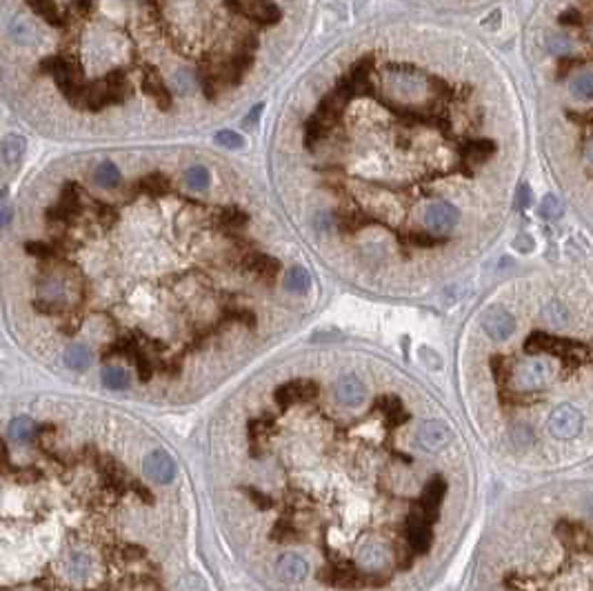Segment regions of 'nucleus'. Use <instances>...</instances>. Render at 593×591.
I'll list each match as a JSON object with an SVG mask.
<instances>
[{
	"instance_id": "1",
	"label": "nucleus",
	"mask_w": 593,
	"mask_h": 591,
	"mask_svg": "<svg viewBox=\"0 0 593 591\" xmlns=\"http://www.w3.org/2000/svg\"><path fill=\"white\" fill-rule=\"evenodd\" d=\"M527 354H551L565 360H578V362H587L591 356V349L582 342H573V340H565V338H553L549 334H531L527 345H525Z\"/></svg>"
},
{
	"instance_id": "2",
	"label": "nucleus",
	"mask_w": 593,
	"mask_h": 591,
	"mask_svg": "<svg viewBox=\"0 0 593 591\" xmlns=\"http://www.w3.org/2000/svg\"><path fill=\"white\" fill-rule=\"evenodd\" d=\"M582 424H584L582 414L573 407V404L565 402L551 412L547 427H549L551 436L560 438V440H569V438H576L582 432Z\"/></svg>"
},
{
	"instance_id": "3",
	"label": "nucleus",
	"mask_w": 593,
	"mask_h": 591,
	"mask_svg": "<svg viewBox=\"0 0 593 591\" xmlns=\"http://www.w3.org/2000/svg\"><path fill=\"white\" fill-rule=\"evenodd\" d=\"M227 7L233 14L247 16L261 25H275V23H280V18H283L280 7H278L273 0H227Z\"/></svg>"
},
{
	"instance_id": "4",
	"label": "nucleus",
	"mask_w": 593,
	"mask_h": 591,
	"mask_svg": "<svg viewBox=\"0 0 593 591\" xmlns=\"http://www.w3.org/2000/svg\"><path fill=\"white\" fill-rule=\"evenodd\" d=\"M83 209V202H80V192L78 187L73 182H69L67 187L63 189L58 202L47 211V223H53V225H69L73 223V220L78 218Z\"/></svg>"
},
{
	"instance_id": "5",
	"label": "nucleus",
	"mask_w": 593,
	"mask_h": 591,
	"mask_svg": "<svg viewBox=\"0 0 593 591\" xmlns=\"http://www.w3.org/2000/svg\"><path fill=\"white\" fill-rule=\"evenodd\" d=\"M451 440L453 434L449 424H444L442 420H424L416 432V442L424 451H442L451 445Z\"/></svg>"
},
{
	"instance_id": "6",
	"label": "nucleus",
	"mask_w": 593,
	"mask_h": 591,
	"mask_svg": "<svg viewBox=\"0 0 593 591\" xmlns=\"http://www.w3.org/2000/svg\"><path fill=\"white\" fill-rule=\"evenodd\" d=\"M424 87H427V76H422L418 71H396L392 78H389V94L398 100H414L418 98Z\"/></svg>"
},
{
	"instance_id": "7",
	"label": "nucleus",
	"mask_w": 593,
	"mask_h": 591,
	"mask_svg": "<svg viewBox=\"0 0 593 591\" xmlns=\"http://www.w3.org/2000/svg\"><path fill=\"white\" fill-rule=\"evenodd\" d=\"M374 65H376L374 53H364V56H360L354 63V67H351V71L347 73V76H342L347 89L351 91V96H354V98L367 96L369 91H372V83H369V76H372Z\"/></svg>"
},
{
	"instance_id": "8",
	"label": "nucleus",
	"mask_w": 593,
	"mask_h": 591,
	"mask_svg": "<svg viewBox=\"0 0 593 591\" xmlns=\"http://www.w3.org/2000/svg\"><path fill=\"white\" fill-rule=\"evenodd\" d=\"M458 220H460L458 207L447 200L431 202V205L424 207V214H422V223L434 231H449L458 225Z\"/></svg>"
},
{
	"instance_id": "9",
	"label": "nucleus",
	"mask_w": 593,
	"mask_h": 591,
	"mask_svg": "<svg viewBox=\"0 0 593 591\" xmlns=\"http://www.w3.org/2000/svg\"><path fill=\"white\" fill-rule=\"evenodd\" d=\"M483 329L491 340L503 342L515 331V318L503 307H491L483 313Z\"/></svg>"
},
{
	"instance_id": "10",
	"label": "nucleus",
	"mask_w": 593,
	"mask_h": 591,
	"mask_svg": "<svg viewBox=\"0 0 593 591\" xmlns=\"http://www.w3.org/2000/svg\"><path fill=\"white\" fill-rule=\"evenodd\" d=\"M549 380H551V367H549V362L538 360V358L520 365L515 372V385L525 392L540 389V387H545Z\"/></svg>"
},
{
	"instance_id": "11",
	"label": "nucleus",
	"mask_w": 593,
	"mask_h": 591,
	"mask_svg": "<svg viewBox=\"0 0 593 591\" xmlns=\"http://www.w3.org/2000/svg\"><path fill=\"white\" fill-rule=\"evenodd\" d=\"M142 471L147 474V478H152L154 483L167 485L176 478V463L167 451L156 449L142 460Z\"/></svg>"
},
{
	"instance_id": "12",
	"label": "nucleus",
	"mask_w": 593,
	"mask_h": 591,
	"mask_svg": "<svg viewBox=\"0 0 593 591\" xmlns=\"http://www.w3.org/2000/svg\"><path fill=\"white\" fill-rule=\"evenodd\" d=\"M333 396L342 407H360L367 398V387L358 376H342L333 385Z\"/></svg>"
},
{
	"instance_id": "13",
	"label": "nucleus",
	"mask_w": 593,
	"mask_h": 591,
	"mask_svg": "<svg viewBox=\"0 0 593 591\" xmlns=\"http://www.w3.org/2000/svg\"><path fill=\"white\" fill-rule=\"evenodd\" d=\"M240 265H243L245 271H251L253 276H258V278H273V276L280 271V263L275 261V258L263 253V251H258V249H247L243 253V261H240Z\"/></svg>"
},
{
	"instance_id": "14",
	"label": "nucleus",
	"mask_w": 593,
	"mask_h": 591,
	"mask_svg": "<svg viewBox=\"0 0 593 591\" xmlns=\"http://www.w3.org/2000/svg\"><path fill=\"white\" fill-rule=\"evenodd\" d=\"M140 89L145 96H149L158 107L162 109H169L172 107V94H169V87H167L160 78V73L152 67H147L142 71V80H140Z\"/></svg>"
},
{
	"instance_id": "15",
	"label": "nucleus",
	"mask_w": 593,
	"mask_h": 591,
	"mask_svg": "<svg viewBox=\"0 0 593 591\" xmlns=\"http://www.w3.org/2000/svg\"><path fill=\"white\" fill-rule=\"evenodd\" d=\"M275 574L287 582H300L309 574V563L298 553H285L275 563Z\"/></svg>"
},
{
	"instance_id": "16",
	"label": "nucleus",
	"mask_w": 593,
	"mask_h": 591,
	"mask_svg": "<svg viewBox=\"0 0 593 591\" xmlns=\"http://www.w3.org/2000/svg\"><path fill=\"white\" fill-rule=\"evenodd\" d=\"M444 491H447V485H444V480L440 476L429 480V485L424 487V491H422L420 507L427 511L431 518H436V516H438V509H440V503H442V498H444Z\"/></svg>"
},
{
	"instance_id": "17",
	"label": "nucleus",
	"mask_w": 593,
	"mask_h": 591,
	"mask_svg": "<svg viewBox=\"0 0 593 591\" xmlns=\"http://www.w3.org/2000/svg\"><path fill=\"white\" fill-rule=\"evenodd\" d=\"M331 218H333V223H336L340 234H356L364 225L372 223V218L364 216L362 211H345L342 209V211H336Z\"/></svg>"
},
{
	"instance_id": "18",
	"label": "nucleus",
	"mask_w": 593,
	"mask_h": 591,
	"mask_svg": "<svg viewBox=\"0 0 593 591\" xmlns=\"http://www.w3.org/2000/svg\"><path fill=\"white\" fill-rule=\"evenodd\" d=\"M493 152H495V145H493V140H487V138L469 140V142L462 145V150H460L462 158H465L467 162H471V164L487 160Z\"/></svg>"
},
{
	"instance_id": "19",
	"label": "nucleus",
	"mask_w": 593,
	"mask_h": 591,
	"mask_svg": "<svg viewBox=\"0 0 593 591\" xmlns=\"http://www.w3.org/2000/svg\"><path fill=\"white\" fill-rule=\"evenodd\" d=\"M214 220H216V225H218L222 231H227V234L231 236V234H236L240 227L247 225L249 216H247V211L238 209V207H227V209L218 211Z\"/></svg>"
},
{
	"instance_id": "20",
	"label": "nucleus",
	"mask_w": 593,
	"mask_h": 591,
	"mask_svg": "<svg viewBox=\"0 0 593 591\" xmlns=\"http://www.w3.org/2000/svg\"><path fill=\"white\" fill-rule=\"evenodd\" d=\"M9 33H11V38H14L18 45H23V47H31V45L38 43V31H36L33 25H31L29 21H25L23 16L11 18Z\"/></svg>"
},
{
	"instance_id": "21",
	"label": "nucleus",
	"mask_w": 593,
	"mask_h": 591,
	"mask_svg": "<svg viewBox=\"0 0 593 591\" xmlns=\"http://www.w3.org/2000/svg\"><path fill=\"white\" fill-rule=\"evenodd\" d=\"M0 154H3V162L5 167H14V164L23 158L25 154V138L18 134H9L3 140V147H0Z\"/></svg>"
},
{
	"instance_id": "22",
	"label": "nucleus",
	"mask_w": 593,
	"mask_h": 591,
	"mask_svg": "<svg viewBox=\"0 0 593 591\" xmlns=\"http://www.w3.org/2000/svg\"><path fill=\"white\" fill-rule=\"evenodd\" d=\"M138 189L149 196H164L172 192V180L164 174H149L138 180Z\"/></svg>"
},
{
	"instance_id": "23",
	"label": "nucleus",
	"mask_w": 593,
	"mask_h": 591,
	"mask_svg": "<svg viewBox=\"0 0 593 591\" xmlns=\"http://www.w3.org/2000/svg\"><path fill=\"white\" fill-rule=\"evenodd\" d=\"M329 132H331V129L327 125H322L316 116H311L305 122V147H307L309 152H313L329 136Z\"/></svg>"
},
{
	"instance_id": "24",
	"label": "nucleus",
	"mask_w": 593,
	"mask_h": 591,
	"mask_svg": "<svg viewBox=\"0 0 593 591\" xmlns=\"http://www.w3.org/2000/svg\"><path fill=\"white\" fill-rule=\"evenodd\" d=\"M94 180L103 189H114V187H118V182H120V169L111 160H105L96 167Z\"/></svg>"
},
{
	"instance_id": "25",
	"label": "nucleus",
	"mask_w": 593,
	"mask_h": 591,
	"mask_svg": "<svg viewBox=\"0 0 593 591\" xmlns=\"http://www.w3.org/2000/svg\"><path fill=\"white\" fill-rule=\"evenodd\" d=\"M285 287L291 293H305L311 287V276L305 267H291L285 273Z\"/></svg>"
},
{
	"instance_id": "26",
	"label": "nucleus",
	"mask_w": 593,
	"mask_h": 591,
	"mask_svg": "<svg viewBox=\"0 0 593 591\" xmlns=\"http://www.w3.org/2000/svg\"><path fill=\"white\" fill-rule=\"evenodd\" d=\"M91 362V352L87 345L73 342L65 349V365L71 369H85Z\"/></svg>"
},
{
	"instance_id": "27",
	"label": "nucleus",
	"mask_w": 593,
	"mask_h": 591,
	"mask_svg": "<svg viewBox=\"0 0 593 591\" xmlns=\"http://www.w3.org/2000/svg\"><path fill=\"white\" fill-rule=\"evenodd\" d=\"M9 438L11 440H18V442H29L33 436H36V424L31 418L27 416H21V418H14L9 422Z\"/></svg>"
},
{
	"instance_id": "28",
	"label": "nucleus",
	"mask_w": 593,
	"mask_h": 591,
	"mask_svg": "<svg viewBox=\"0 0 593 591\" xmlns=\"http://www.w3.org/2000/svg\"><path fill=\"white\" fill-rule=\"evenodd\" d=\"M29 5H31V9H33L36 14L43 16L49 25H53V27H65L67 21L58 14V9H56L53 0H29Z\"/></svg>"
},
{
	"instance_id": "29",
	"label": "nucleus",
	"mask_w": 593,
	"mask_h": 591,
	"mask_svg": "<svg viewBox=\"0 0 593 591\" xmlns=\"http://www.w3.org/2000/svg\"><path fill=\"white\" fill-rule=\"evenodd\" d=\"M571 94L578 100H593V71H580L571 83Z\"/></svg>"
},
{
	"instance_id": "30",
	"label": "nucleus",
	"mask_w": 593,
	"mask_h": 591,
	"mask_svg": "<svg viewBox=\"0 0 593 591\" xmlns=\"http://www.w3.org/2000/svg\"><path fill=\"white\" fill-rule=\"evenodd\" d=\"M402 243H404V245H411V247H422V249H427V247L442 245L444 240H442V238H434V236H431V234H427V231L414 229V231H409V234H404V236H402Z\"/></svg>"
},
{
	"instance_id": "31",
	"label": "nucleus",
	"mask_w": 593,
	"mask_h": 591,
	"mask_svg": "<svg viewBox=\"0 0 593 591\" xmlns=\"http://www.w3.org/2000/svg\"><path fill=\"white\" fill-rule=\"evenodd\" d=\"M103 382L109 389H125L129 387V372H125L122 367H107L103 372Z\"/></svg>"
},
{
	"instance_id": "32",
	"label": "nucleus",
	"mask_w": 593,
	"mask_h": 591,
	"mask_svg": "<svg viewBox=\"0 0 593 591\" xmlns=\"http://www.w3.org/2000/svg\"><path fill=\"white\" fill-rule=\"evenodd\" d=\"M562 211H565V207H562V200H560L558 196L549 194V196H545V198L540 200L538 214H540L545 220H558V218L562 216Z\"/></svg>"
},
{
	"instance_id": "33",
	"label": "nucleus",
	"mask_w": 593,
	"mask_h": 591,
	"mask_svg": "<svg viewBox=\"0 0 593 591\" xmlns=\"http://www.w3.org/2000/svg\"><path fill=\"white\" fill-rule=\"evenodd\" d=\"M184 180H187L189 189H194V192H205V189L209 187V172H207L205 167H200V164H196V167H191V169L187 172Z\"/></svg>"
},
{
	"instance_id": "34",
	"label": "nucleus",
	"mask_w": 593,
	"mask_h": 591,
	"mask_svg": "<svg viewBox=\"0 0 593 591\" xmlns=\"http://www.w3.org/2000/svg\"><path fill=\"white\" fill-rule=\"evenodd\" d=\"M545 318L551 323V325H567L569 323V311L562 303H549L545 307Z\"/></svg>"
},
{
	"instance_id": "35",
	"label": "nucleus",
	"mask_w": 593,
	"mask_h": 591,
	"mask_svg": "<svg viewBox=\"0 0 593 591\" xmlns=\"http://www.w3.org/2000/svg\"><path fill=\"white\" fill-rule=\"evenodd\" d=\"M547 47L551 53H555V56H565V53L571 51V41L562 33H551L547 38Z\"/></svg>"
},
{
	"instance_id": "36",
	"label": "nucleus",
	"mask_w": 593,
	"mask_h": 591,
	"mask_svg": "<svg viewBox=\"0 0 593 591\" xmlns=\"http://www.w3.org/2000/svg\"><path fill=\"white\" fill-rule=\"evenodd\" d=\"M216 142L222 147H229V150H238V147H243V138L236 132H229V129H222V132L216 134Z\"/></svg>"
},
{
	"instance_id": "37",
	"label": "nucleus",
	"mask_w": 593,
	"mask_h": 591,
	"mask_svg": "<svg viewBox=\"0 0 593 591\" xmlns=\"http://www.w3.org/2000/svg\"><path fill=\"white\" fill-rule=\"evenodd\" d=\"M511 438H513V442L518 447H529L533 442V432L529 427H525V424H520V427H513Z\"/></svg>"
},
{
	"instance_id": "38",
	"label": "nucleus",
	"mask_w": 593,
	"mask_h": 591,
	"mask_svg": "<svg viewBox=\"0 0 593 591\" xmlns=\"http://www.w3.org/2000/svg\"><path fill=\"white\" fill-rule=\"evenodd\" d=\"M529 205H531V189H529V184H520V187H518V194H515V207L527 209Z\"/></svg>"
},
{
	"instance_id": "39",
	"label": "nucleus",
	"mask_w": 593,
	"mask_h": 591,
	"mask_svg": "<svg viewBox=\"0 0 593 591\" xmlns=\"http://www.w3.org/2000/svg\"><path fill=\"white\" fill-rule=\"evenodd\" d=\"M174 85H176V89L182 91V94H187L189 87H194V80L187 71H178V73H174Z\"/></svg>"
},
{
	"instance_id": "40",
	"label": "nucleus",
	"mask_w": 593,
	"mask_h": 591,
	"mask_svg": "<svg viewBox=\"0 0 593 591\" xmlns=\"http://www.w3.org/2000/svg\"><path fill=\"white\" fill-rule=\"evenodd\" d=\"M560 23H562V25H580L582 18H580L578 11H565V14L560 16Z\"/></svg>"
},
{
	"instance_id": "41",
	"label": "nucleus",
	"mask_w": 593,
	"mask_h": 591,
	"mask_svg": "<svg viewBox=\"0 0 593 591\" xmlns=\"http://www.w3.org/2000/svg\"><path fill=\"white\" fill-rule=\"evenodd\" d=\"M71 3H73V9L85 16V14H89L91 5H94V0H71Z\"/></svg>"
},
{
	"instance_id": "42",
	"label": "nucleus",
	"mask_w": 593,
	"mask_h": 591,
	"mask_svg": "<svg viewBox=\"0 0 593 591\" xmlns=\"http://www.w3.org/2000/svg\"><path fill=\"white\" fill-rule=\"evenodd\" d=\"M515 247H518V249H523V251H529V249L533 247V240H531L529 236H525V234H523V236H518V238H515Z\"/></svg>"
},
{
	"instance_id": "43",
	"label": "nucleus",
	"mask_w": 593,
	"mask_h": 591,
	"mask_svg": "<svg viewBox=\"0 0 593 591\" xmlns=\"http://www.w3.org/2000/svg\"><path fill=\"white\" fill-rule=\"evenodd\" d=\"M261 112H263V105H256V107L251 109V114L245 118V125H253V122H256V118L261 116Z\"/></svg>"
},
{
	"instance_id": "44",
	"label": "nucleus",
	"mask_w": 593,
	"mask_h": 591,
	"mask_svg": "<svg viewBox=\"0 0 593 591\" xmlns=\"http://www.w3.org/2000/svg\"><path fill=\"white\" fill-rule=\"evenodd\" d=\"M329 214H325V211H320L318 216H316V227H320V229H327L329 227Z\"/></svg>"
},
{
	"instance_id": "45",
	"label": "nucleus",
	"mask_w": 593,
	"mask_h": 591,
	"mask_svg": "<svg viewBox=\"0 0 593 591\" xmlns=\"http://www.w3.org/2000/svg\"><path fill=\"white\" fill-rule=\"evenodd\" d=\"M9 218H11V207L5 205V207H3V225H5V227L9 225Z\"/></svg>"
},
{
	"instance_id": "46",
	"label": "nucleus",
	"mask_w": 593,
	"mask_h": 591,
	"mask_svg": "<svg viewBox=\"0 0 593 591\" xmlns=\"http://www.w3.org/2000/svg\"><path fill=\"white\" fill-rule=\"evenodd\" d=\"M589 160H591V162H593V142H591V145H589Z\"/></svg>"
}]
</instances>
